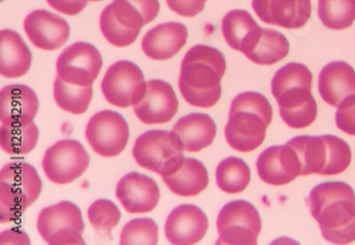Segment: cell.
Returning <instances> with one entry per match:
<instances>
[{"instance_id": "2", "label": "cell", "mask_w": 355, "mask_h": 245, "mask_svg": "<svg viewBox=\"0 0 355 245\" xmlns=\"http://www.w3.org/2000/svg\"><path fill=\"white\" fill-rule=\"evenodd\" d=\"M225 71V57L218 49L194 45L186 53L180 68L179 89L184 100L198 108L217 105Z\"/></svg>"}, {"instance_id": "6", "label": "cell", "mask_w": 355, "mask_h": 245, "mask_svg": "<svg viewBox=\"0 0 355 245\" xmlns=\"http://www.w3.org/2000/svg\"><path fill=\"white\" fill-rule=\"evenodd\" d=\"M301 161V176H336L351 165L352 149L346 141L334 135H301L288 141Z\"/></svg>"}, {"instance_id": "36", "label": "cell", "mask_w": 355, "mask_h": 245, "mask_svg": "<svg viewBox=\"0 0 355 245\" xmlns=\"http://www.w3.org/2000/svg\"><path fill=\"white\" fill-rule=\"evenodd\" d=\"M168 8L179 16L194 17L205 8L206 0H166Z\"/></svg>"}, {"instance_id": "30", "label": "cell", "mask_w": 355, "mask_h": 245, "mask_svg": "<svg viewBox=\"0 0 355 245\" xmlns=\"http://www.w3.org/2000/svg\"><path fill=\"white\" fill-rule=\"evenodd\" d=\"M250 167L237 157H229L219 162L216 169V181L219 189L230 194L241 193L249 186Z\"/></svg>"}, {"instance_id": "7", "label": "cell", "mask_w": 355, "mask_h": 245, "mask_svg": "<svg viewBox=\"0 0 355 245\" xmlns=\"http://www.w3.org/2000/svg\"><path fill=\"white\" fill-rule=\"evenodd\" d=\"M43 189L36 169L25 161L8 162L0 172V221L21 217L38 199Z\"/></svg>"}, {"instance_id": "18", "label": "cell", "mask_w": 355, "mask_h": 245, "mask_svg": "<svg viewBox=\"0 0 355 245\" xmlns=\"http://www.w3.org/2000/svg\"><path fill=\"white\" fill-rule=\"evenodd\" d=\"M252 8L263 23L295 30L311 19V0H252Z\"/></svg>"}, {"instance_id": "3", "label": "cell", "mask_w": 355, "mask_h": 245, "mask_svg": "<svg viewBox=\"0 0 355 245\" xmlns=\"http://www.w3.org/2000/svg\"><path fill=\"white\" fill-rule=\"evenodd\" d=\"M311 85V71L302 63H288L272 77L271 93L279 103V117L291 128H306L316 120L318 103Z\"/></svg>"}, {"instance_id": "14", "label": "cell", "mask_w": 355, "mask_h": 245, "mask_svg": "<svg viewBox=\"0 0 355 245\" xmlns=\"http://www.w3.org/2000/svg\"><path fill=\"white\" fill-rule=\"evenodd\" d=\"M102 65L101 53L94 45L77 42L58 57L57 76L70 85L90 87L100 75Z\"/></svg>"}, {"instance_id": "24", "label": "cell", "mask_w": 355, "mask_h": 245, "mask_svg": "<svg viewBox=\"0 0 355 245\" xmlns=\"http://www.w3.org/2000/svg\"><path fill=\"white\" fill-rule=\"evenodd\" d=\"M40 108L36 93L28 85H11L0 93V120L1 124L33 120Z\"/></svg>"}, {"instance_id": "1", "label": "cell", "mask_w": 355, "mask_h": 245, "mask_svg": "<svg viewBox=\"0 0 355 245\" xmlns=\"http://www.w3.org/2000/svg\"><path fill=\"white\" fill-rule=\"evenodd\" d=\"M323 238L334 244L355 242V193L343 181H327L315 186L307 199Z\"/></svg>"}, {"instance_id": "35", "label": "cell", "mask_w": 355, "mask_h": 245, "mask_svg": "<svg viewBox=\"0 0 355 245\" xmlns=\"http://www.w3.org/2000/svg\"><path fill=\"white\" fill-rule=\"evenodd\" d=\"M335 122L340 130L348 135H355V94L338 105Z\"/></svg>"}, {"instance_id": "33", "label": "cell", "mask_w": 355, "mask_h": 245, "mask_svg": "<svg viewBox=\"0 0 355 245\" xmlns=\"http://www.w3.org/2000/svg\"><path fill=\"white\" fill-rule=\"evenodd\" d=\"M88 218L90 224L98 235L110 237L114 228H116L117 224L120 223L121 212L113 201L98 199L94 201L89 208Z\"/></svg>"}, {"instance_id": "37", "label": "cell", "mask_w": 355, "mask_h": 245, "mask_svg": "<svg viewBox=\"0 0 355 245\" xmlns=\"http://www.w3.org/2000/svg\"><path fill=\"white\" fill-rule=\"evenodd\" d=\"M48 4L58 12L67 16H76L85 10L89 0H46Z\"/></svg>"}, {"instance_id": "28", "label": "cell", "mask_w": 355, "mask_h": 245, "mask_svg": "<svg viewBox=\"0 0 355 245\" xmlns=\"http://www.w3.org/2000/svg\"><path fill=\"white\" fill-rule=\"evenodd\" d=\"M40 137V129L33 120L1 124L0 146L10 155L33 152Z\"/></svg>"}, {"instance_id": "31", "label": "cell", "mask_w": 355, "mask_h": 245, "mask_svg": "<svg viewBox=\"0 0 355 245\" xmlns=\"http://www.w3.org/2000/svg\"><path fill=\"white\" fill-rule=\"evenodd\" d=\"M53 97L62 110L81 115L87 112L93 99V85L80 87L70 85L57 76L53 83Z\"/></svg>"}, {"instance_id": "22", "label": "cell", "mask_w": 355, "mask_h": 245, "mask_svg": "<svg viewBox=\"0 0 355 245\" xmlns=\"http://www.w3.org/2000/svg\"><path fill=\"white\" fill-rule=\"evenodd\" d=\"M318 85L322 100L331 107H338L355 94L354 68L343 60L331 62L321 70Z\"/></svg>"}, {"instance_id": "5", "label": "cell", "mask_w": 355, "mask_h": 245, "mask_svg": "<svg viewBox=\"0 0 355 245\" xmlns=\"http://www.w3.org/2000/svg\"><path fill=\"white\" fill-rule=\"evenodd\" d=\"M159 11V0H114L100 17L102 35L114 47L125 48L133 44L141 28L152 23Z\"/></svg>"}, {"instance_id": "13", "label": "cell", "mask_w": 355, "mask_h": 245, "mask_svg": "<svg viewBox=\"0 0 355 245\" xmlns=\"http://www.w3.org/2000/svg\"><path fill=\"white\" fill-rule=\"evenodd\" d=\"M85 137L94 152L113 158L123 152L130 139V127L121 114L102 110L89 120Z\"/></svg>"}, {"instance_id": "11", "label": "cell", "mask_w": 355, "mask_h": 245, "mask_svg": "<svg viewBox=\"0 0 355 245\" xmlns=\"http://www.w3.org/2000/svg\"><path fill=\"white\" fill-rule=\"evenodd\" d=\"M147 83L141 69L130 60L110 65L101 82V90L110 105L128 108L137 105L146 93Z\"/></svg>"}, {"instance_id": "21", "label": "cell", "mask_w": 355, "mask_h": 245, "mask_svg": "<svg viewBox=\"0 0 355 245\" xmlns=\"http://www.w3.org/2000/svg\"><path fill=\"white\" fill-rule=\"evenodd\" d=\"M187 36V28L182 23L170 22L157 25L144 37L142 50L150 60H170L184 48Z\"/></svg>"}, {"instance_id": "10", "label": "cell", "mask_w": 355, "mask_h": 245, "mask_svg": "<svg viewBox=\"0 0 355 245\" xmlns=\"http://www.w3.org/2000/svg\"><path fill=\"white\" fill-rule=\"evenodd\" d=\"M217 244H257L262 221L257 209L245 201H234L223 206L217 218Z\"/></svg>"}, {"instance_id": "20", "label": "cell", "mask_w": 355, "mask_h": 245, "mask_svg": "<svg viewBox=\"0 0 355 245\" xmlns=\"http://www.w3.org/2000/svg\"><path fill=\"white\" fill-rule=\"evenodd\" d=\"M116 197L127 212L147 213L159 204L160 189L152 178L132 172L119 181Z\"/></svg>"}, {"instance_id": "26", "label": "cell", "mask_w": 355, "mask_h": 245, "mask_svg": "<svg viewBox=\"0 0 355 245\" xmlns=\"http://www.w3.org/2000/svg\"><path fill=\"white\" fill-rule=\"evenodd\" d=\"M173 132L186 152H200L214 142L217 126L207 114L193 113L178 120Z\"/></svg>"}, {"instance_id": "19", "label": "cell", "mask_w": 355, "mask_h": 245, "mask_svg": "<svg viewBox=\"0 0 355 245\" xmlns=\"http://www.w3.org/2000/svg\"><path fill=\"white\" fill-rule=\"evenodd\" d=\"M209 221L198 206L185 204L175 208L166 219L165 235L172 244H197L205 237Z\"/></svg>"}, {"instance_id": "16", "label": "cell", "mask_w": 355, "mask_h": 245, "mask_svg": "<svg viewBox=\"0 0 355 245\" xmlns=\"http://www.w3.org/2000/svg\"><path fill=\"white\" fill-rule=\"evenodd\" d=\"M256 166L261 180L269 185H287L301 176L299 155L288 144L264 149Z\"/></svg>"}, {"instance_id": "32", "label": "cell", "mask_w": 355, "mask_h": 245, "mask_svg": "<svg viewBox=\"0 0 355 245\" xmlns=\"http://www.w3.org/2000/svg\"><path fill=\"white\" fill-rule=\"evenodd\" d=\"M318 15L331 30H345L355 20V0H319Z\"/></svg>"}, {"instance_id": "15", "label": "cell", "mask_w": 355, "mask_h": 245, "mask_svg": "<svg viewBox=\"0 0 355 245\" xmlns=\"http://www.w3.org/2000/svg\"><path fill=\"white\" fill-rule=\"evenodd\" d=\"M179 108L174 89L165 81L147 82V89L141 100L134 105V113L146 125H164L170 122Z\"/></svg>"}, {"instance_id": "27", "label": "cell", "mask_w": 355, "mask_h": 245, "mask_svg": "<svg viewBox=\"0 0 355 245\" xmlns=\"http://www.w3.org/2000/svg\"><path fill=\"white\" fill-rule=\"evenodd\" d=\"M162 180L174 194L180 197H194L209 185V174L202 162L192 158H185L180 169L170 176L162 177Z\"/></svg>"}, {"instance_id": "8", "label": "cell", "mask_w": 355, "mask_h": 245, "mask_svg": "<svg viewBox=\"0 0 355 245\" xmlns=\"http://www.w3.org/2000/svg\"><path fill=\"white\" fill-rule=\"evenodd\" d=\"M184 151L175 133L154 129L137 137L133 157L137 165L166 177L180 169L185 159Z\"/></svg>"}, {"instance_id": "29", "label": "cell", "mask_w": 355, "mask_h": 245, "mask_svg": "<svg viewBox=\"0 0 355 245\" xmlns=\"http://www.w3.org/2000/svg\"><path fill=\"white\" fill-rule=\"evenodd\" d=\"M289 49V42L283 33L271 28H263L259 43L250 53H245V56L254 65H272L286 58Z\"/></svg>"}, {"instance_id": "12", "label": "cell", "mask_w": 355, "mask_h": 245, "mask_svg": "<svg viewBox=\"0 0 355 245\" xmlns=\"http://www.w3.org/2000/svg\"><path fill=\"white\" fill-rule=\"evenodd\" d=\"M89 162L90 157L81 142L62 140L45 152L42 166L49 180L65 185L81 177L88 169Z\"/></svg>"}, {"instance_id": "25", "label": "cell", "mask_w": 355, "mask_h": 245, "mask_svg": "<svg viewBox=\"0 0 355 245\" xmlns=\"http://www.w3.org/2000/svg\"><path fill=\"white\" fill-rule=\"evenodd\" d=\"M33 63V53L19 33L5 28L0 33V74L6 78L24 76Z\"/></svg>"}, {"instance_id": "17", "label": "cell", "mask_w": 355, "mask_h": 245, "mask_svg": "<svg viewBox=\"0 0 355 245\" xmlns=\"http://www.w3.org/2000/svg\"><path fill=\"white\" fill-rule=\"evenodd\" d=\"M24 30L36 48L53 51L68 42L70 26L62 17L46 10H35L24 19Z\"/></svg>"}, {"instance_id": "4", "label": "cell", "mask_w": 355, "mask_h": 245, "mask_svg": "<svg viewBox=\"0 0 355 245\" xmlns=\"http://www.w3.org/2000/svg\"><path fill=\"white\" fill-rule=\"evenodd\" d=\"M272 107L262 94L245 92L231 102L225 139L239 152H252L264 142L272 121Z\"/></svg>"}, {"instance_id": "38", "label": "cell", "mask_w": 355, "mask_h": 245, "mask_svg": "<svg viewBox=\"0 0 355 245\" xmlns=\"http://www.w3.org/2000/svg\"><path fill=\"white\" fill-rule=\"evenodd\" d=\"M92 1H102V0H92Z\"/></svg>"}, {"instance_id": "23", "label": "cell", "mask_w": 355, "mask_h": 245, "mask_svg": "<svg viewBox=\"0 0 355 245\" xmlns=\"http://www.w3.org/2000/svg\"><path fill=\"white\" fill-rule=\"evenodd\" d=\"M262 30L245 10H232L223 18L222 33L226 43L244 55L257 45Z\"/></svg>"}, {"instance_id": "34", "label": "cell", "mask_w": 355, "mask_h": 245, "mask_svg": "<svg viewBox=\"0 0 355 245\" xmlns=\"http://www.w3.org/2000/svg\"><path fill=\"white\" fill-rule=\"evenodd\" d=\"M157 223L150 218H137L127 223L121 231V245H154L157 243Z\"/></svg>"}, {"instance_id": "9", "label": "cell", "mask_w": 355, "mask_h": 245, "mask_svg": "<svg viewBox=\"0 0 355 245\" xmlns=\"http://www.w3.org/2000/svg\"><path fill=\"white\" fill-rule=\"evenodd\" d=\"M37 230L48 244H85V221L81 210L70 201H61L42 210Z\"/></svg>"}]
</instances>
